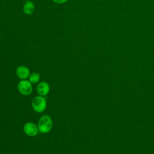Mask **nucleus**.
Segmentation results:
<instances>
[{
  "label": "nucleus",
  "instance_id": "20e7f679",
  "mask_svg": "<svg viewBox=\"0 0 154 154\" xmlns=\"http://www.w3.org/2000/svg\"><path fill=\"white\" fill-rule=\"evenodd\" d=\"M24 132L29 137L35 136L38 131V126L32 122H27L23 126Z\"/></svg>",
  "mask_w": 154,
  "mask_h": 154
},
{
  "label": "nucleus",
  "instance_id": "423d86ee",
  "mask_svg": "<svg viewBox=\"0 0 154 154\" xmlns=\"http://www.w3.org/2000/svg\"><path fill=\"white\" fill-rule=\"evenodd\" d=\"M49 84L44 81L40 82L37 87V91L40 96H44L47 95L49 92Z\"/></svg>",
  "mask_w": 154,
  "mask_h": 154
},
{
  "label": "nucleus",
  "instance_id": "6e6552de",
  "mask_svg": "<svg viewBox=\"0 0 154 154\" xmlns=\"http://www.w3.org/2000/svg\"><path fill=\"white\" fill-rule=\"evenodd\" d=\"M40 75L38 73H37V72H34L30 74L29 76V81L33 84L37 82L40 80Z\"/></svg>",
  "mask_w": 154,
  "mask_h": 154
},
{
  "label": "nucleus",
  "instance_id": "9b49d317",
  "mask_svg": "<svg viewBox=\"0 0 154 154\" xmlns=\"http://www.w3.org/2000/svg\"><path fill=\"white\" fill-rule=\"evenodd\" d=\"M0 34H1V32H0Z\"/></svg>",
  "mask_w": 154,
  "mask_h": 154
},
{
  "label": "nucleus",
  "instance_id": "7ed1b4c3",
  "mask_svg": "<svg viewBox=\"0 0 154 154\" xmlns=\"http://www.w3.org/2000/svg\"><path fill=\"white\" fill-rule=\"evenodd\" d=\"M17 88L19 91L24 96H28L32 91L31 82L25 79L22 80L19 82L17 85Z\"/></svg>",
  "mask_w": 154,
  "mask_h": 154
},
{
  "label": "nucleus",
  "instance_id": "f03ea898",
  "mask_svg": "<svg viewBox=\"0 0 154 154\" xmlns=\"http://www.w3.org/2000/svg\"><path fill=\"white\" fill-rule=\"evenodd\" d=\"M31 105L35 112H42L45 110L47 104L45 98L42 96H38L33 99Z\"/></svg>",
  "mask_w": 154,
  "mask_h": 154
},
{
  "label": "nucleus",
  "instance_id": "0eeeda50",
  "mask_svg": "<svg viewBox=\"0 0 154 154\" xmlns=\"http://www.w3.org/2000/svg\"><path fill=\"white\" fill-rule=\"evenodd\" d=\"M34 10H35L34 4L30 1H26L23 7V10L24 13L28 15L31 14L34 12Z\"/></svg>",
  "mask_w": 154,
  "mask_h": 154
},
{
  "label": "nucleus",
  "instance_id": "1a4fd4ad",
  "mask_svg": "<svg viewBox=\"0 0 154 154\" xmlns=\"http://www.w3.org/2000/svg\"><path fill=\"white\" fill-rule=\"evenodd\" d=\"M54 2L57 4H63L67 1V0H53Z\"/></svg>",
  "mask_w": 154,
  "mask_h": 154
},
{
  "label": "nucleus",
  "instance_id": "f257e3e1",
  "mask_svg": "<svg viewBox=\"0 0 154 154\" xmlns=\"http://www.w3.org/2000/svg\"><path fill=\"white\" fill-rule=\"evenodd\" d=\"M38 131L46 134L49 132L52 128V120L50 116L44 115L42 116L38 122Z\"/></svg>",
  "mask_w": 154,
  "mask_h": 154
},
{
  "label": "nucleus",
  "instance_id": "9d476101",
  "mask_svg": "<svg viewBox=\"0 0 154 154\" xmlns=\"http://www.w3.org/2000/svg\"><path fill=\"white\" fill-rule=\"evenodd\" d=\"M24 1H28V0H24Z\"/></svg>",
  "mask_w": 154,
  "mask_h": 154
},
{
  "label": "nucleus",
  "instance_id": "39448f33",
  "mask_svg": "<svg viewBox=\"0 0 154 154\" xmlns=\"http://www.w3.org/2000/svg\"><path fill=\"white\" fill-rule=\"evenodd\" d=\"M16 75L19 78L25 79L29 76L30 71L26 66H20L16 69Z\"/></svg>",
  "mask_w": 154,
  "mask_h": 154
}]
</instances>
